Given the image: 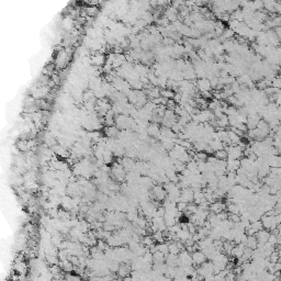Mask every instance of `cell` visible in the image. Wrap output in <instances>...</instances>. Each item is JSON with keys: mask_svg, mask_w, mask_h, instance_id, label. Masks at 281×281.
Segmentation results:
<instances>
[{"mask_svg": "<svg viewBox=\"0 0 281 281\" xmlns=\"http://www.w3.org/2000/svg\"><path fill=\"white\" fill-rule=\"evenodd\" d=\"M226 210L230 214H239L241 213V209L239 205L235 202H230L226 204Z\"/></svg>", "mask_w": 281, "mask_h": 281, "instance_id": "obj_16", "label": "cell"}, {"mask_svg": "<svg viewBox=\"0 0 281 281\" xmlns=\"http://www.w3.org/2000/svg\"><path fill=\"white\" fill-rule=\"evenodd\" d=\"M33 227H34V225H33V224H26V233L33 232Z\"/></svg>", "mask_w": 281, "mask_h": 281, "instance_id": "obj_37", "label": "cell"}, {"mask_svg": "<svg viewBox=\"0 0 281 281\" xmlns=\"http://www.w3.org/2000/svg\"><path fill=\"white\" fill-rule=\"evenodd\" d=\"M187 207H188V203L184 202V201H179V202L177 203V209H178L180 212H182V213L187 211Z\"/></svg>", "mask_w": 281, "mask_h": 281, "instance_id": "obj_33", "label": "cell"}, {"mask_svg": "<svg viewBox=\"0 0 281 281\" xmlns=\"http://www.w3.org/2000/svg\"><path fill=\"white\" fill-rule=\"evenodd\" d=\"M147 134L151 135L152 137H156V138H159L160 137V129L157 124H151V125L147 128Z\"/></svg>", "mask_w": 281, "mask_h": 281, "instance_id": "obj_10", "label": "cell"}, {"mask_svg": "<svg viewBox=\"0 0 281 281\" xmlns=\"http://www.w3.org/2000/svg\"><path fill=\"white\" fill-rule=\"evenodd\" d=\"M177 236H178L179 241H181V242L185 244V242H186L188 238H190L192 235H191V233L188 231V228H181V230L177 233Z\"/></svg>", "mask_w": 281, "mask_h": 281, "instance_id": "obj_12", "label": "cell"}, {"mask_svg": "<svg viewBox=\"0 0 281 281\" xmlns=\"http://www.w3.org/2000/svg\"><path fill=\"white\" fill-rule=\"evenodd\" d=\"M251 226L256 231V233H257L258 231L263 230V228H264V224H263V222H261V220H258V221H255V222H251Z\"/></svg>", "mask_w": 281, "mask_h": 281, "instance_id": "obj_27", "label": "cell"}, {"mask_svg": "<svg viewBox=\"0 0 281 281\" xmlns=\"http://www.w3.org/2000/svg\"><path fill=\"white\" fill-rule=\"evenodd\" d=\"M152 193H153V197L158 201H163L167 198V191L165 190L164 186H154Z\"/></svg>", "mask_w": 281, "mask_h": 281, "instance_id": "obj_2", "label": "cell"}, {"mask_svg": "<svg viewBox=\"0 0 281 281\" xmlns=\"http://www.w3.org/2000/svg\"><path fill=\"white\" fill-rule=\"evenodd\" d=\"M241 167V159H227V171H236Z\"/></svg>", "mask_w": 281, "mask_h": 281, "instance_id": "obj_11", "label": "cell"}, {"mask_svg": "<svg viewBox=\"0 0 281 281\" xmlns=\"http://www.w3.org/2000/svg\"><path fill=\"white\" fill-rule=\"evenodd\" d=\"M204 199H205V195H204V191L203 190L195 191V192L193 193V202L197 203V204H200Z\"/></svg>", "mask_w": 281, "mask_h": 281, "instance_id": "obj_17", "label": "cell"}, {"mask_svg": "<svg viewBox=\"0 0 281 281\" xmlns=\"http://www.w3.org/2000/svg\"><path fill=\"white\" fill-rule=\"evenodd\" d=\"M246 247H249L251 249H255L257 248V245H258V241H257V237L256 235H247V239H246Z\"/></svg>", "mask_w": 281, "mask_h": 281, "instance_id": "obj_13", "label": "cell"}, {"mask_svg": "<svg viewBox=\"0 0 281 281\" xmlns=\"http://www.w3.org/2000/svg\"><path fill=\"white\" fill-rule=\"evenodd\" d=\"M187 168H188L190 171H194V170L198 169V162L194 159H191L189 163H187Z\"/></svg>", "mask_w": 281, "mask_h": 281, "instance_id": "obj_30", "label": "cell"}, {"mask_svg": "<svg viewBox=\"0 0 281 281\" xmlns=\"http://www.w3.org/2000/svg\"><path fill=\"white\" fill-rule=\"evenodd\" d=\"M261 222L264 224V228L268 231H272L278 226V223H277L276 220V215H268V214H264L261 216Z\"/></svg>", "mask_w": 281, "mask_h": 281, "instance_id": "obj_1", "label": "cell"}, {"mask_svg": "<svg viewBox=\"0 0 281 281\" xmlns=\"http://www.w3.org/2000/svg\"><path fill=\"white\" fill-rule=\"evenodd\" d=\"M279 280H280V281H281V274H280V277H279Z\"/></svg>", "mask_w": 281, "mask_h": 281, "instance_id": "obj_38", "label": "cell"}, {"mask_svg": "<svg viewBox=\"0 0 281 281\" xmlns=\"http://www.w3.org/2000/svg\"><path fill=\"white\" fill-rule=\"evenodd\" d=\"M228 220H231L234 223H237L241 221V215L239 214H228Z\"/></svg>", "mask_w": 281, "mask_h": 281, "instance_id": "obj_34", "label": "cell"}, {"mask_svg": "<svg viewBox=\"0 0 281 281\" xmlns=\"http://www.w3.org/2000/svg\"><path fill=\"white\" fill-rule=\"evenodd\" d=\"M191 256H192V259H193V265H197V266H201L208 259L207 256L204 255V253L202 251H200V249L194 251L191 254Z\"/></svg>", "mask_w": 281, "mask_h": 281, "instance_id": "obj_3", "label": "cell"}, {"mask_svg": "<svg viewBox=\"0 0 281 281\" xmlns=\"http://www.w3.org/2000/svg\"><path fill=\"white\" fill-rule=\"evenodd\" d=\"M115 123L118 129L125 130L126 128H129V118H126L125 115H119L115 120Z\"/></svg>", "mask_w": 281, "mask_h": 281, "instance_id": "obj_7", "label": "cell"}, {"mask_svg": "<svg viewBox=\"0 0 281 281\" xmlns=\"http://www.w3.org/2000/svg\"><path fill=\"white\" fill-rule=\"evenodd\" d=\"M225 210H226L225 203H223L222 201H220V200H216V201H214V202H212L211 204H210L209 211L212 212V213L218 214L222 211H225Z\"/></svg>", "mask_w": 281, "mask_h": 281, "instance_id": "obj_4", "label": "cell"}, {"mask_svg": "<svg viewBox=\"0 0 281 281\" xmlns=\"http://www.w3.org/2000/svg\"><path fill=\"white\" fill-rule=\"evenodd\" d=\"M279 258H280V256H279V254H278V251H276V249H274V251L271 253V255L268 257V259L270 260V263L276 264L277 261L279 260Z\"/></svg>", "mask_w": 281, "mask_h": 281, "instance_id": "obj_29", "label": "cell"}, {"mask_svg": "<svg viewBox=\"0 0 281 281\" xmlns=\"http://www.w3.org/2000/svg\"><path fill=\"white\" fill-rule=\"evenodd\" d=\"M228 137H230L231 144H233V145H238L239 142H241V139H242V137L239 136L236 132H234L233 130L228 131Z\"/></svg>", "mask_w": 281, "mask_h": 281, "instance_id": "obj_15", "label": "cell"}, {"mask_svg": "<svg viewBox=\"0 0 281 281\" xmlns=\"http://www.w3.org/2000/svg\"><path fill=\"white\" fill-rule=\"evenodd\" d=\"M162 95H163L164 98H167V99H169V98H174L175 97V93L171 92L170 90H163L162 91Z\"/></svg>", "mask_w": 281, "mask_h": 281, "instance_id": "obj_35", "label": "cell"}, {"mask_svg": "<svg viewBox=\"0 0 281 281\" xmlns=\"http://www.w3.org/2000/svg\"><path fill=\"white\" fill-rule=\"evenodd\" d=\"M66 59H67V54H66L65 51H62V52H59V54L57 55V58H56V63H57V65L59 66V67H62V66L65 64Z\"/></svg>", "mask_w": 281, "mask_h": 281, "instance_id": "obj_21", "label": "cell"}, {"mask_svg": "<svg viewBox=\"0 0 281 281\" xmlns=\"http://www.w3.org/2000/svg\"><path fill=\"white\" fill-rule=\"evenodd\" d=\"M65 279H67V280H79V279H80V277L73 276V274H69V272H66Z\"/></svg>", "mask_w": 281, "mask_h": 281, "instance_id": "obj_36", "label": "cell"}, {"mask_svg": "<svg viewBox=\"0 0 281 281\" xmlns=\"http://www.w3.org/2000/svg\"><path fill=\"white\" fill-rule=\"evenodd\" d=\"M18 149H20L21 152H26L29 151V143L28 141H20L18 143Z\"/></svg>", "mask_w": 281, "mask_h": 281, "instance_id": "obj_28", "label": "cell"}, {"mask_svg": "<svg viewBox=\"0 0 281 281\" xmlns=\"http://www.w3.org/2000/svg\"><path fill=\"white\" fill-rule=\"evenodd\" d=\"M209 145L211 146V148L213 149L214 152L224 148V143L222 142V141H220V139H211L209 142Z\"/></svg>", "mask_w": 281, "mask_h": 281, "instance_id": "obj_14", "label": "cell"}, {"mask_svg": "<svg viewBox=\"0 0 281 281\" xmlns=\"http://www.w3.org/2000/svg\"><path fill=\"white\" fill-rule=\"evenodd\" d=\"M103 62H105V57H103L102 55H99V54H98L97 56L92 57V63L95 64V65H101V64H103Z\"/></svg>", "mask_w": 281, "mask_h": 281, "instance_id": "obj_32", "label": "cell"}, {"mask_svg": "<svg viewBox=\"0 0 281 281\" xmlns=\"http://www.w3.org/2000/svg\"><path fill=\"white\" fill-rule=\"evenodd\" d=\"M197 85H198V88L202 91V92H204V91H209L210 89H211V87H212L210 80H208V79H205V78L199 79L198 82H197Z\"/></svg>", "mask_w": 281, "mask_h": 281, "instance_id": "obj_9", "label": "cell"}, {"mask_svg": "<svg viewBox=\"0 0 281 281\" xmlns=\"http://www.w3.org/2000/svg\"><path fill=\"white\" fill-rule=\"evenodd\" d=\"M256 237H257V241L258 243H261V244H265V243L268 242V239H269L270 236V232L266 228H263V230L258 231L256 233Z\"/></svg>", "mask_w": 281, "mask_h": 281, "instance_id": "obj_6", "label": "cell"}, {"mask_svg": "<svg viewBox=\"0 0 281 281\" xmlns=\"http://www.w3.org/2000/svg\"><path fill=\"white\" fill-rule=\"evenodd\" d=\"M54 151V153L56 154L57 156H59V157H63V158H66L69 156V153H68V151L66 149V147H64L63 145H55V146L52 147Z\"/></svg>", "mask_w": 281, "mask_h": 281, "instance_id": "obj_8", "label": "cell"}, {"mask_svg": "<svg viewBox=\"0 0 281 281\" xmlns=\"http://www.w3.org/2000/svg\"><path fill=\"white\" fill-rule=\"evenodd\" d=\"M153 257H154V264H160V263H165V258L166 255L162 251H157L153 254Z\"/></svg>", "mask_w": 281, "mask_h": 281, "instance_id": "obj_18", "label": "cell"}, {"mask_svg": "<svg viewBox=\"0 0 281 281\" xmlns=\"http://www.w3.org/2000/svg\"><path fill=\"white\" fill-rule=\"evenodd\" d=\"M141 243H142L144 246L149 247L151 245H153L154 243H155V241H154V238H153L152 235H144V236H142V241H141Z\"/></svg>", "mask_w": 281, "mask_h": 281, "instance_id": "obj_24", "label": "cell"}, {"mask_svg": "<svg viewBox=\"0 0 281 281\" xmlns=\"http://www.w3.org/2000/svg\"><path fill=\"white\" fill-rule=\"evenodd\" d=\"M118 134H119L118 128H115L114 125L107 126V129H105V135H107L108 137H113L114 138Z\"/></svg>", "mask_w": 281, "mask_h": 281, "instance_id": "obj_22", "label": "cell"}, {"mask_svg": "<svg viewBox=\"0 0 281 281\" xmlns=\"http://www.w3.org/2000/svg\"><path fill=\"white\" fill-rule=\"evenodd\" d=\"M168 245H169V253L175 254V255H179V253L181 251L180 247L178 245V242L177 241H174V242H168Z\"/></svg>", "mask_w": 281, "mask_h": 281, "instance_id": "obj_19", "label": "cell"}, {"mask_svg": "<svg viewBox=\"0 0 281 281\" xmlns=\"http://www.w3.org/2000/svg\"><path fill=\"white\" fill-rule=\"evenodd\" d=\"M157 248H158V251L164 253L165 255H167V254L169 253V245H168V243H165V242L158 243Z\"/></svg>", "mask_w": 281, "mask_h": 281, "instance_id": "obj_25", "label": "cell"}, {"mask_svg": "<svg viewBox=\"0 0 281 281\" xmlns=\"http://www.w3.org/2000/svg\"><path fill=\"white\" fill-rule=\"evenodd\" d=\"M268 243L271 244L272 246H277L278 245V235L274 234V233H270L269 239H268Z\"/></svg>", "mask_w": 281, "mask_h": 281, "instance_id": "obj_31", "label": "cell"}, {"mask_svg": "<svg viewBox=\"0 0 281 281\" xmlns=\"http://www.w3.org/2000/svg\"><path fill=\"white\" fill-rule=\"evenodd\" d=\"M208 157H209V156H208V154L205 153V152H197V153L193 155V159L197 160L198 163H199V162H207Z\"/></svg>", "mask_w": 281, "mask_h": 281, "instance_id": "obj_23", "label": "cell"}, {"mask_svg": "<svg viewBox=\"0 0 281 281\" xmlns=\"http://www.w3.org/2000/svg\"><path fill=\"white\" fill-rule=\"evenodd\" d=\"M214 156H215L218 159H227V152L225 149H220V151L214 152Z\"/></svg>", "mask_w": 281, "mask_h": 281, "instance_id": "obj_26", "label": "cell"}, {"mask_svg": "<svg viewBox=\"0 0 281 281\" xmlns=\"http://www.w3.org/2000/svg\"><path fill=\"white\" fill-rule=\"evenodd\" d=\"M193 193H194V191L190 187L182 189L181 195H180V201H184V202H187V203L193 202Z\"/></svg>", "mask_w": 281, "mask_h": 281, "instance_id": "obj_5", "label": "cell"}, {"mask_svg": "<svg viewBox=\"0 0 281 281\" xmlns=\"http://www.w3.org/2000/svg\"><path fill=\"white\" fill-rule=\"evenodd\" d=\"M152 236H153L154 241H155L156 243H163L165 242V235H164V232L163 231H156V232H154L153 234H152Z\"/></svg>", "mask_w": 281, "mask_h": 281, "instance_id": "obj_20", "label": "cell"}]
</instances>
